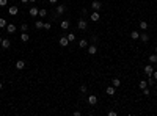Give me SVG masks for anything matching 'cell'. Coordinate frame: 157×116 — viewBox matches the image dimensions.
I'll return each mask as SVG.
<instances>
[{
	"mask_svg": "<svg viewBox=\"0 0 157 116\" xmlns=\"http://www.w3.org/2000/svg\"><path fill=\"white\" fill-rule=\"evenodd\" d=\"M66 13V5H57V14L55 17H60L61 14H65Z\"/></svg>",
	"mask_w": 157,
	"mask_h": 116,
	"instance_id": "6da1fadb",
	"label": "cell"
},
{
	"mask_svg": "<svg viewBox=\"0 0 157 116\" xmlns=\"http://www.w3.org/2000/svg\"><path fill=\"white\" fill-rule=\"evenodd\" d=\"M86 27H88V22H86L85 19H79V22H77V28L79 30H86Z\"/></svg>",
	"mask_w": 157,
	"mask_h": 116,
	"instance_id": "7a4b0ae2",
	"label": "cell"
},
{
	"mask_svg": "<svg viewBox=\"0 0 157 116\" xmlns=\"http://www.w3.org/2000/svg\"><path fill=\"white\" fill-rule=\"evenodd\" d=\"M102 8V3L99 2V0H93V2H91V10L93 11H99Z\"/></svg>",
	"mask_w": 157,
	"mask_h": 116,
	"instance_id": "3957f363",
	"label": "cell"
},
{
	"mask_svg": "<svg viewBox=\"0 0 157 116\" xmlns=\"http://www.w3.org/2000/svg\"><path fill=\"white\" fill-rule=\"evenodd\" d=\"M152 72H154V66L151 64V63H149V64H146V66H144V74H146L148 77H149V75H152Z\"/></svg>",
	"mask_w": 157,
	"mask_h": 116,
	"instance_id": "277c9868",
	"label": "cell"
},
{
	"mask_svg": "<svg viewBox=\"0 0 157 116\" xmlns=\"http://www.w3.org/2000/svg\"><path fill=\"white\" fill-rule=\"evenodd\" d=\"M58 44H60L61 47H68V46H69V39H68V36H61L60 41H58Z\"/></svg>",
	"mask_w": 157,
	"mask_h": 116,
	"instance_id": "5b68a950",
	"label": "cell"
},
{
	"mask_svg": "<svg viewBox=\"0 0 157 116\" xmlns=\"http://www.w3.org/2000/svg\"><path fill=\"white\" fill-rule=\"evenodd\" d=\"M90 19H91V22H97V20L101 19L99 11H93V13H91V16H90Z\"/></svg>",
	"mask_w": 157,
	"mask_h": 116,
	"instance_id": "8992f818",
	"label": "cell"
},
{
	"mask_svg": "<svg viewBox=\"0 0 157 116\" xmlns=\"http://www.w3.org/2000/svg\"><path fill=\"white\" fill-rule=\"evenodd\" d=\"M8 13H10V16H16L17 13H19V8H17L16 5H11V6L8 8Z\"/></svg>",
	"mask_w": 157,
	"mask_h": 116,
	"instance_id": "52a82bcc",
	"label": "cell"
},
{
	"mask_svg": "<svg viewBox=\"0 0 157 116\" xmlns=\"http://www.w3.org/2000/svg\"><path fill=\"white\" fill-rule=\"evenodd\" d=\"M0 46H2L3 49H10V47H11V41H10L8 38H3V39H2V44H0Z\"/></svg>",
	"mask_w": 157,
	"mask_h": 116,
	"instance_id": "ba28073f",
	"label": "cell"
},
{
	"mask_svg": "<svg viewBox=\"0 0 157 116\" xmlns=\"http://www.w3.org/2000/svg\"><path fill=\"white\" fill-rule=\"evenodd\" d=\"M115 92H116V88H115L113 85H112V86H107V88H105V94H107V96H113Z\"/></svg>",
	"mask_w": 157,
	"mask_h": 116,
	"instance_id": "9c48e42d",
	"label": "cell"
},
{
	"mask_svg": "<svg viewBox=\"0 0 157 116\" xmlns=\"http://www.w3.org/2000/svg\"><path fill=\"white\" fill-rule=\"evenodd\" d=\"M24 68H25V61L24 60H17L16 61V69H17V71H22Z\"/></svg>",
	"mask_w": 157,
	"mask_h": 116,
	"instance_id": "30bf717a",
	"label": "cell"
},
{
	"mask_svg": "<svg viewBox=\"0 0 157 116\" xmlns=\"http://www.w3.org/2000/svg\"><path fill=\"white\" fill-rule=\"evenodd\" d=\"M38 13H39V8H38V6H32V8H30V11H28V14H30L32 17H36V16H38Z\"/></svg>",
	"mask_w": 157,
	"mask_h": 116,
	"instance_id": "8fae6325",
	"label": "cell"
},
{
	"mask_svg": "<svg viewBox=\"0 0 157 116\" xmlns=\"http://www.w3.org/2000/svg\"><path fill=\"white\" fill-rule=\"evenodd\" d=\"M88 54H90V55H96V54H97V47H96L94 44H90V46H88Z\"/></svg>",
	"mask_w": 157,
	"mask_h": 116,
	"instance_id": "7c38bea8",
	"label": "cell"
},
{
	"mask_svg": "<svg viewBox=\"0 0 157 116\" xmlns=\"http://www.w3.org/2000/svg\"><path fill=\"white\" fill-rule=\"evenodd\" d=\"M88 104H90V105H96V104H97V96H94V94L88 96Z\"/></svg>",
	"mask_w": 157,
	"mask_h": 116,
	"instance_id": "4fadbf2b",
	"label": "cell"
},
{
	"mask_svg": "<svg viewBox=\"0 0 157 116\" xmlns=\"http://www.w3.org/2000/svg\"><path fill=\"white\" fill-rule=\"evenodd\" d=\"M130 38L133 39V41H137V39H140V32H137V30L130 32Z\"/></svg>",
	"mask_w": 157,
	"mask_h": 116,
	"instance_id": "5bb4252c",
	"label": "cell"
},
{
	"mask_svg": "<svg viewBox=\"0 0 157 116\" xmlns=\"http://www.w3.org/2000/svg\"><path fill=\"white\" fill-rule=\"evenodd\" d=\"M28 38H30V36H28V33H27V32H22V34H21V41H22V42H28Z\"/></svg>",
	"mask_w": 157,
	"mask_h": 116,
	"instance_id": "9a60e30c",
	"label": "cell"
},
{
	"mask_svg": "<svg viewBox=\"0 0 157 116\" xmlns=\"http://www.w3.org/2000/svg\"><path fill=\"white\" fill-rule=\"evenodd\" d=\"M79 47H80V49L88 47V41H86V39H80V41H79Z\"/></svg>",
	"mask_w": 157,
	"mask_h": 116,
	"instance_id": "2e32d148",
	"label": "cell"
},
{
	"mask_svg": "<svg viewBox=\"0 0 157 116\" xmlns=\"http://www.w3.org/2000/svg\"><path fill=\"white\" fill-rule=\"evenodd\" d=\"M7 32H8V33H14V32H16V25H14V24H8V25H7Z\"/></svg>",
	"mask_w": 157,
	"mask_h": 116,
	"instance_id": "e0dca14e",
	"label": "cell"
},
{
	"mask_svg": "<svg viewBox=\"0 0 157 116\" xmlns=\"http://www.w3.org/2000/svg\"><path fill=\"white\" fill-rule=\"evenodd\" d=\"M140 39H141V42H148L149 41V34L148 33H141L140 34Z\"/></svg>",
	"mask_w": 157,
	"mask_h": 116,
	"instance_id": "ac0fdd59",
	"label": "cell"
},
{
	"mask_svg": "<svg viewBox=\"0 0 157 116\" xmlns=\"http://www.w3.org/2000/svg\"><path fill=\"white\" fill-rule=\"evenodd\" d=\"M149 63H151V64H155V63H157V54L149 55Z\"/></svg>",
	"mask_w": 157,
	"mask_h": 116,
	"instance_id": "d6986e66",
	"label": "cell"
},
{
	"mask_svg": "<svg viewBox=\"0 0 157 116\" xmlns=\"http://www.w3.org/2000/svg\"><path fill=\"white\" fill-rule=\"evenodd\" d=\"M35 27H36L38 30H43V28H44V22L43 20H36V22H35Z\"/></svg>",
	"mask_w": 157,
	"mask_h": 116,
	"instance_id": "ffe728a7",
	"label": "cell"
},
{
	"mask_svg": "<svg viewBox=\"0 0 157 116\" xmlns=\"http://www.w3.org/2000/svg\"><path fill=\"white\" fill-rule=\"evenodd\" d=\"M7 25H8L7 19H5V17H0V28H7Z\"/></svg>",
	"mask_w": 157,
	"mask_h": 116,
	"instance_id": "44dd1931",
	"label": "cell"
},
{
	"mask_svg": "<svg viewBox=\"0 0 157 116\" xmlns=\"http://www.w3.org/2000/svg\"><path fill=\"white\" fill-rule=\"evenodd\" d=\"M60 27L63 28V30H68V28H69V20H61Z\"/></svg>",
	"mask_w": 157,
	"mask_h": 116,
	"instance_id": "7402d4cb",
	"label": "cell"
},
{
	"mask_svg": "<svg viewBox=\"0 0 157 116\" xmlns=\"http://www.w3.org/2000/svg\"><path fill=\"white\" fill-rule=\"evenodd\" d=\"M38 16H39V17H46V16H47V10H46V8H41V10H39V13H38Z\"/></svg>",
	"mask_w": 157,
	"mask_h": 116,
	"instance_id": "603a6c76",
	"label": "cell"
},
{
	"mask_svg": "<svg viewBox=\"0 0 157 116\" xmlns=\"http://www.w3.org/2000/svg\"><path fill=\"white\" fill-rule=\"evenodd\" d=\"M112 85L115 86V88H118V86L121 85V80H119V78H116V77H115V78L112 80Z\"/></svg>",
	"mask_w": 157,
	"mask_h": 116,
	"instance_id": "cb8c5ba5",
	"label": "cell"
},
{
	"mask_svg": "<svg viewBox=\"0 0 157 116\" xmlns=\"http://www.w3.org/2000/svg\"><path fill=\"white\" fill-rule=\"evenodd\" d=\"M140 28L141 30H148V22L146 20H140Z\"/></svg>",
	"mask_w": 157,
	"mask_h": 116,
	"instance_id": "d4e9b609",
	"label": "cell"
},
{
	"mask_svg": "<svg viewBox=\"0 0 157 116\" xmlns=\"http://www.w3.org/2000/svg\"><path fill=\"white\" fill-rule=\"evenodd\" d=\"M138 86H140V90H144L148 86V82L146 80H140V83H138Z\"/></svg>",
	"mask_w": 157,
	"mask_h": 116,
	"instance_id": "484cf974",
	"label": "cell"
},
{
	"mask_svg": "<svg viewBox=\"0 0 157 116\" xmlns=\"http://www.w3.org/2000/svg\"><path fill=\"white\" fill-rule=\"evenodd\" d=\"M68 39H69V42L75 41V34H74V33H69V34H68Z\"/></svg>",
	"mask_w": 157,
	"mask_h": 116,
	"instance_id": "4316f807",
	"label": "cell"
},
{
	"mask_svg": "<svg viewBox=\"0 0 157 116\" xmlns=\"http://www.w3.org/2000/svg\"><path fill=\"white\" fill-rule=\"evenodd\" d=\"M154 82H155V80L152 78V75H149V78H148V86H152V85H154Z\"/></svg>",
	"mask_w": 157,
	"mask_h": 116,
	"instance_id": "83f0119b",
	"label": "cell"
},
{
	"mask_svg": "<svg viewBox=\"0 0 157 116\" xmlns=\"http://www.w3.org/2000/svg\"><path fill=\"white\" fill-rule=\"evenodd\" d=\"M21 32H28V25L25 24V22H24V24L21 25Z\"/></svg>",
	"mask_w": 157,
	"mask_h": 116,
	"instance_id": "f1b7e54d",
	"label": "cell"
},
{
	"mask_svg": "<svg viewBox=\"0 0 157 116\" xmlns=\"http://www.w3.org/2000/svg\"><path fill=\"white\" fill-rule=\"evenodd\" d=\"M141 92H143L144 96H149V94H151V90H149L148 86H146V88H144V90H141Z\"/></svg>",
	"mask_w": 157,
	"mask_h": 116,
	"instance_id": "f546056e",
	"label": "cell"
},
{
	"mask_svg": "<svg viewBox=\"0 0 157 116\" xmlns=\"http://www.w3.org/2000/svg\"><path fill=\"white\" fill-rule=\"evenodd\" d=\"M50 28H52V24L50 22H46L44 24V30H50Z\"/></svg>",
	"mask_w": 157,
	"mask_h": 116,
	"instance_id": "4dcf8cb0",
	"label": "cell"
},
{
	"mask_svg": "<svg viewBox=\"0 0 157 116\" xmlns=\"http://www.w3.org/2000/svg\"><path fill=\"white\" fill-rule=\"evenodd\" d=\"M8 5V0H0V6H7Z\"/></svg>",
	"mask_w": 157,
	"mask_h": 116,
	"instance_id": "1f68e13d",
	"label": "cell"
},
{
	"mask_svg": "<svg viewBox=\"0 0 157 116\" xmlns=\"http://www.w3.org/2000/svg\"><path fill=\"white\" fill-rule=\"evenodd\" d=\"M80 92H86V86H85V85L80 86Z\"/></svg>",
	"mask_w": 157,
	"mask_h": 116,
	"instance_id": "d6a6232c",
	"label": "cell"
},
{
	"mask_svg": "<svg viewBox=\"0 0 157 116\" xmlns=\"http://www.w3.org/2000/svg\"><path fill=\"white\" fill-rule=\"evenodd\" d=\"M108 116H116V112H115V110H110V112H108Z\"/></svg>",
	"mask_w": 157,
	"mask_h": 116,
	"instance_id": "836d02e7",
	"label": "cell"
},
{
	"mask_svg": "<svg viewBox=\"0 0 157 116\" xmlns=\"http://www.w3.org/2000/svg\"><path fill=\"white\" fill-rule=\"evenodd\" d=\"M152 78H154V80H157V71H154V72H152Z\"/></svg>",
	"mask_w": 157,
	"mask_h": 116,
	"instance_id": "e575fe53",
	"label": "cell"
},
{
	"mask_svg": "<svg viewBox=\"0 0 157 116\" xmlns=\"http://www.w3.org/2000/svg\"><path fill=\"white\" fill-rule=\"evenodd\" d=\"M58 2V0H49V3H52V5H54V3H57Z\"/></svg>",
	"mask_w": 157,
	"mask_h": 116,
	"instance_id": "d590c367",
	"label": "cell"
},
{
	"mask_svg": "<svg viewBox=\"0 0 157 116\" xmlns=\"http://www.w3.org/2000/svg\"><path fill=\"white\" fill-rule=\"evenodd\" d=\"M21 2H22V3H28V0H21Z\"/></svg>",
	"mask_w": 157,
	"mask_h": 116,
	"instance_id": "8d00e7d4",
	"label": "cell"
},
{
	"mask_svg": "<svg viewBox=\"0 0 157 116\" xmlns=\"http://www.w3.org/2000/svg\"><path fill=\"white\" fill-rule=\"evenodd\" d=\"M28 2H30V3H35V2H36V0H28Z\"/></svg>",
	"mask_w": 157,
	"mask_h": 116,
	"instance_id": "74e56055",
	"label": "cell"
},
{
	"mask_svg": "<svg viewBox=\"0 0 157 116\" xmlns=\"http://www.w3.org/2000/svg\"><path fill=\"white\" fill-rule=\"evenodd\" d=\"M2 86H3V82H0V90H2Z\"/></svg>",
	"mask_w": 157,
	"mask_h": 116,
	"instance_id": "f35d334b",
	"label": "cell"
},
{
	"mask_svg": "<svg viewBox=\"0 0 157 116\" xmlns=\"http://www.w3.org/2000/svg\"><path fill=\"white\" fill-rule=\"evenodd\" d=\"M2 39H3V38H2V36H0V44H2Z\"/></svg>",
	"mask_w": 157,
	"mask_h": 116,
	"instance_id": "ab89813d",
	"label": "cell"
},
{
	"mask_svg": "<svg viewBox=\"0 0 157 116\" xmlns=\"http://www.w3.org/2000/svg\"><path fill=\"white\" fill-rule=\"evenodd\" d=\"M154 54H157V46H155V52H154Z\"/></svg>",
	"mask_w": 157,
	"mask_h": 116,
	"instance_id": "60d3db41",
	"label": "cell"
},
{
	"mask_svg": "<svg viewBox=\"0 0 157 116\" xmlns=\"http://www.w3.org/2000/svg\"><path fill=\"white\" fill-rule=\"evenodd\" d=\"M129 2H135V0H129Z\"/></svg>",
	"mask_w": 157,
	"mask_h": 116,
	"instance_id": "b9f144b4",
	"label": "cell"
}]
</instances>
